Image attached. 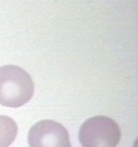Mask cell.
Segmentation results:
<instances>
[{"label":"cell","instance_id":"cell-4","mask_svg":"<svg viewBox=\"0 0 138 147\" xmlns=\"http://www.w3.org/2000/svg\"><path fill=\"white\" fill-rule=\"evenodd\" d=\"M17 124L10 117L0 115V147H9L17 136Z\"/></svg>","mask_w":138,"mask_h":147},{"label":"cell","instance_id":"cell-1","mask_svg":"<svg viewBox=\"0 0 138 147\" xmlns=\"http://www.w3.org/2000/svg\"><path fill=\"white\" fill-rule=\"evenodd\" d=\"M34 84L29 74L16 65L0 67V105L16 108L32 98Z\"/></svg>","mask_w":138,"mask_h":147},{"label":"cell","instance_id":"cell-2","mask_svg":"<svg viewBox=\"0 0 138 147\" xmlns=\"http://www.w3.org/2000/svg\"><path fill=\"white\" fill-rule=\"evenodd\" d=\"M79 138L83 147H117L121 138V130L109 117L94 116L82 125Z\"/></svg>","mask_w":138,"mask_h":147},{"label":"cell","instance_id":"cell-3","mask_svg":"<svg viewBox=\"0 0 138 147\" xmlns=\"http://www.w3.org/2000/svg\"><path fill=\"white\" fill-rule=\"evenodd\" d=\"M28 142L30 147H72L68 130L51 119L34 124L29 130Z\"/></svg>","mask_w":138,"mask_h":147}]
</instances>
